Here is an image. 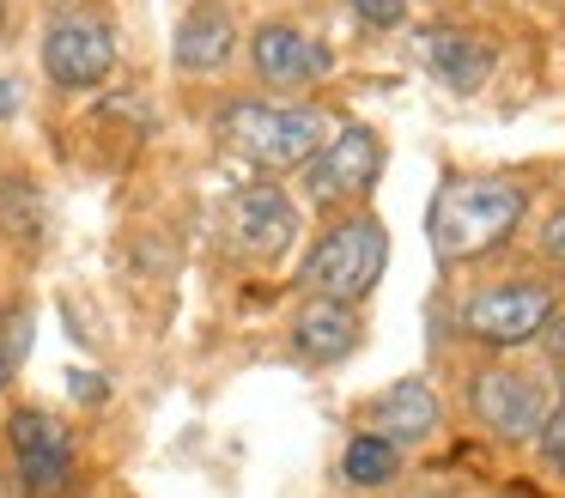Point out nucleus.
I'll return each mask as SVG.
<instances>
[{
  "label": "nucleus",
  "instance_id": "1",
  "mask_svg": "<svg viewBox=\"0 0 565 498\" xmlns=\"http://www.w3.org/2000/svg\"><path fill=\"white\" fill-rule=\"evenodd\" d=\"M529 213V189L511 177H450L426 206V237L444 267L499 250Z\"/></svg>",
  "mask_w": 565,
  "mask_h": 498
},
{
  "label": "nucleus",
  "instance_id": "2",
  "mask_svg": "<svg viewBox=\"0 0 565 498\" xmlns=\"http://www.w3.org/2000/svg\"><path fill=\"white\" fill-rule=\"evenodd\" d=\"M334 121L310 104H280V97H237L220 109V140L244 152L262 170H298L329 146Z\"/></svg>",
  "mask_w": 565,
  "mask_h": 498
},
{
  "label": "nucleus",
  "instance_id": "3",
  "mask_svg": "<svg viewBox=\"0 0 565 498\" xmlns=\"http://www.w3.org/2000/svg\"><path fill=\"white\" fill-rule=\"evenodd\" d=\"M383 267H390V231H383L377 213H347L341 225L322 231V243L305 255V274H298V286H305V298H329V304H353L371 298L383 279Z\"/></svg>",
  "mask_w": 565,
  "mask_h": 498
},
{
  "label": "nucleus",
  "instance_id": "4",
  "mask_svg": "<svg viewBox=\"0 0 565 498\" xmlns=\"http://www.w3.org/2000/svg\"><path fill=\"white\" fill-rule=\"evenodd\" d=\"M553 310H559L553 286H541V279H504V286L475 292L456 310V328L468 340H480V347H529V340L547 335Z\"/></svg>",
  "mask_w": 565,
  "mask_h": 498
},
{
  "label": "nucleus",
  "instance_id": "5",
  "mask_svg": "<svg viewBox=\"0 0 565 498\" xmlns=\"http://www.w3.org/2000/svg\"><path fill=\"white\" fill-rule=\"evenodd\" d=\"M43 73L62 92H92L116 73V24L104 12H55L43 31Z\"/></svg>",
  "mask_w": 565,
  "mask_h": 498
},
{
  "label": "nucleus",
  "instance_id": "6",
  "mask_svg": "<svg viewBox=\"0 0 565 498\" xmlns=\"http://www.w3.org/2000/svg\"><path fill=\"white\" fill-rule=\"evenodd\" d=\"M468 407H475V420L487 425L492 437H504V444H529V437L541 432V420H547V383H541L535 371H516V364H487V371H475V383H468Z\"/></svg>",
  "mask_w": 565,
  "mask_h": 498
},
{
  "label": "nucleus",
  "instance_id": "7",
  "mask_svg": "<svg viewBox=\"0 0 565 498\" xmlns=\"http://www.w3.org/2000/svg\"><path fill=\"white\" fill-rule=\"evenodd\" d=\"M377 170H383V140L371 128H334L329 146L305 165V189L317 206H347V201H365L377 189Z\"/></svg>",
  "mask_w": 565,
  "mask_h": 498
},
{
  "label": "nucleus",
  "instance_id": "8",
  "mask_svg": "<svg viewBox=\"0 0 565 498\" xmlns=\"http://www.w3.org/2000/svg\"><path fill=\"white\" fill-rule=\"evenodd\" d=\"M7 444H13V468L25 474L31 498H55L74 486V432L43 407H13L7 420Z\"/></svg>",
  "mask_w": 565,
  "mask_h": 498
},
{
  "label": "nucleus",
  "instance_id": "9",
  "mask_svg": "<svg viewBox=\"0 0 565 498\" xmlns=\"http://www.w3.org/2000/svg\"><path fill=\"white\" fill-rule=\"evenodd\" d=\"M249 61H256V80H268L274 92H305V85L329 80L334 49L322 43V36L286 24V19H268L249 36Z\"/></svg>",
  "mask_w": 565,
  "mask_h": 498
},
{
  "label": "nucleus",
  "instance_id": "10",
  "mask_svg": "<svg viewBox=\"0 0 565 498\" xmlns=\"http://www.w3.org/2000/svg\"><path fill=\"white\" fill-rule=\"evenodd\" d=\"M365 432L371 437H383V444H426L431 432H438V420H444V401H438V389L426 383V377H395L390 389H383L377 401L365 407Z\"/></svg>",
  "mask_w": 565,
  "mask_h": 498
},
{
  "label": "nucleus",
  "instance_id": "11",
  "mask_svg": "<svg viewBox=\"0 0 565 498\" xmlns=\"http://www.w3.org/2000/svg\"><path fill=\"white\" fill-rule=\"evenodd\" d=\"M232 231L249 255L274 262V255L298 237V206L286 201L280 182H244V189L232 194Z\"/></svg>",
  "mask_w": 565,
  "mask_h": 498
},
{
  "label": "nucleus",
  "instance_id": "12",
  "mask_svg": "<svg viewBox=\"0 0 565 498\" xmlns=\"http://www.w3.org/2000/svg\"><path fill=\"white\" fill-rule=\"evenodd\" d=\"M359 340H365V316H359L353 304L305 298V304L292 310V347H298V359H310V364H341V359H353Z\"/></svg>",
  "mask_w": 565,
  "mask_h": 498
},
{
  "label": "nucleus",
  "instance_id": "13",
  "mask_svg": "<svg viewBox=\"0 0 565 498\" xmlns=\"http://www.w3.org/2000/svg\"><path fill=\"white\" fill-rule=\"evenodd\" d=\"M237 49V19L225 0H195V7L177 19V36H171V61L183 73H220Z\"/></svg>",
  "mask_w": 565,
  "mask_h": 498
},
{
  "label": "nucleus",
  "instance_id": "14",
  "mask_svg": "<svg viewBox=\"0 0 565 498\" xmlns=\"http://www.w3.org/2000/svg\"><path fill=\"white\" fill-rule=\"evenodd\" d=\"M426 61L450 92H480L492 80V61L499 55L475 31H462V24H438V31H426Z\"/></svg>",
  "mask_w": 565,
  "mask_h": 498
},
{
  "label": "nucleus",
  "instance_id": "15",
  "mask_svg": "<svg viewBox=\"0 0 565 498\" xmlns=\"http://www.w3.org/2000/svg\"><path fill=\"white\" fill-rule=\"evenodd\" d=\"M341 474H347V486H359V492H383V486L402 480V449L383 444V437H371V432H353L347 449H341Z\"/></svg>",
  "mask_w": 565,
  "mask_h": 498
},
{
  "label": "nucleus",
  "instance_id": "16",
  "mask_svg": "<svg viewBox=\"0 0 565 498\" xmlns=\"http://www.w3.org/2000/svg\"><path fill=\"white\" fill-rule=\"evenodd\" d=\"M25 340H31V322H25V310H13V316H0V389L19 377V359H25Z\"/></svg>",
  "mask_w": 565,
  "mask_h": 498
},
{
  "label": "nucleus",
  "instance_id": "17",
  "mask_svg": "<svg viewBox=\"0 0 565 498\" xmlns=\"http://www.w3.org/2000/svg\"><path fill=\"white\" fill-rule=\"evenodd\" d=\"M535 444H541V456H547V468L565 480V389H559V401L547 407V420H541Z\"/></svg>",
  "mask_w": 565,
  "mask_h": 498
},
{
  "label": "nucleus",
  "instance_id": "18",
  "mask_svg": "<svg viewBox=\"0 0 565 498\" xmlns=\"http://www.w3.org/2000/svg\"><path fill=\"white\" fill-rule=\"evenodd\" d=\"M347 7H353L365 24H377V31H395V24L407 19V0H347Z\"/></svg>",
  "mask_w": 565,
  "mask_h": 498
},
{
  "label": "nucleus",
  "instance_id": "19",
  "mask_svg": "<svg viewBox=\"0 0 565 498\" xmlns=\"http://www.w3.org/2000/svg\"><path fill=\"white\" fill-rule=\"evenodd\" d=\"M541 250H547V262L565 267V206L547 219V225H541Z\"/></svg>",
  "mask_w": 565,
  "mask_h": 498
},
{
  "label": "nucleus",
  "instance_id": "20",
  "mask_svg": "<svg viewBox=\"0 0 565 498\" xmlns=\"http://www.w3.org/2000/svg\"><path fill=\"white\" fill-rule=\"evenodd\" d=\"M67 383H74L79 401H104V395H110V383H104V377H92V371H74Z\"/></svg>",
  "mask_w": 565,
  "mask_h": 498
},
{
  "label": "nucleus",
  "instance_id": "21",
  "mask_svg": "<svg viewBox=\"0 0 565 498\" xmlns=\"http://www.w3.org/2000/svg\"><path fill=\"white\" fill-rule=\"evenodd\" d=\"M0 498H31V486H25V474L13 468V462H0Z\"/></svg>",
  "mask_w": 565,
  "mask_h": 498
},
{
  "label": "nucleus",
  "instance_id": "22",
  "mask_svg": "<svg viewBox=\"0 0 565 498\" xmlns=\"http://www.w3.org/2000/svg\"><path fill=\"white\" fill-rule=\"evenodd\" d=\"M541 340H547V347L565 359V310H553V322H547V335H541Z\"/></svg>",
  "mask_w": 565,
  "mask_h": 498
},
{
  "label": "nucleus",
  "instance_id": "23",
  "mask_svg": "<svg viewBox=\"0 0 565 498\" xmlns=\"http://www.w3.org/2000/svg\"><path fill=\"white\" fill-rule=\"evenodd\" d=\"M19 104V92H13V80H0V116H7V109Z\"/></svg>",
  "mask_w": 565,
  "mask_h": 498
},
{
  "label": "nucleus",
  "instance_id": "24",
  "mask_svg": "<svg viewBox=\"0 0 565 498\" xmlns=\"http://www.w3.org/2000/svg\"><path fill=\"white\" fill-rule=\"evenodd\" d=\"M0 36H7V0H0Z\"/></svg>",
  "mask_w": 565,
  "mask_h": 498
}]
</instances>
